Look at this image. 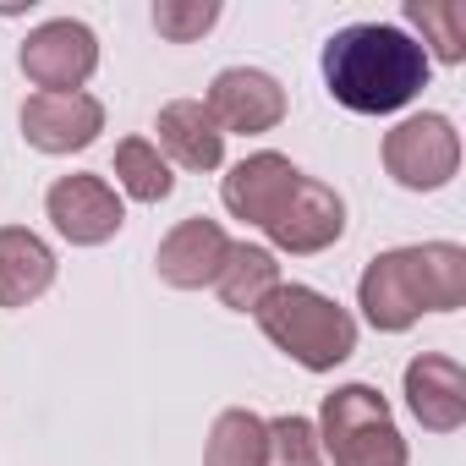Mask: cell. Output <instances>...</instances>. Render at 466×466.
I'll list each match as a JSON object with an SVG mask.
<instances>
[{"label": "cell", "mask_w": 466, "mask_h": 466, "mask_svg": "<svg viewBox=\"0 0 466 466\" xmlns=\"http://www.w3.org/2000/svg\"><path fill=\"white\" fill-rule=\"evenodd\" d=\"M324 83L357 116H390L428 88V50L390 23H351L324 45Z\"/></svg>", "instance_id": "1"}, {"label": "cell", "mask_w": 466, "mask_h": 466, "mask_svg": "<svg viewBox=\"0 0 466 466\" xmlns=\"http://www.w3.org/2000/svg\"><path fill=\"white\" fill-rule=\"evenodd\" d=\"M466 302V253L455 242L395 248L362 275V313L379 329H406L422 313H450Z\"/></svg>", "instance_id": "2"}, {"label": "cell", "mask_w": 466, "mask_h": 466, "mask_svg": "<svg viewBox=\"0 0 466 466\" xmlns=\"http://www.w3.org/2000/svg\"><path fill=\"white\" fill-rule=\"evenodd\" d=\"M253 319L264 324V335H269L286 357H297V362L313 368V373H329L335 362H346V357L357 351V324H351V313L335 308L329 297L308 291V286H275V291L258 302Z\"/></svg>", "instance_id": "3"}, {"label": "cell", "mask_w": 466, "mask_h": 466, "mask_svg": "<svg viewBox=\"0 0 466 466\" xmlns=\"http://www.w3.org/2000/svg\"><path fill=\"white\" fill-rule=\"evenodd\" d=\"M324 450L335 466H406V444L373 384H346L324 400Z\"/></svg>", "instance_id": "4"}, {"label": "cell", "mask_w": 466, "mask_h": 466, "mask_svg": "<svg viewBox=\"0 0 466 466\" xmlns=\"http://www.w3.org/2000/svg\"><path fill=\"white\" fill-rule=\"evenodd\" d=\"M94 66H99V39H94V28H83L72 17L34 28L23 45V72L39 94H83Z\"/></svg>", "instance_id": "5"}, {"label": "cell", "mask_w": 466, "mask_h": 466, "mask_svg": "<svg viewBox=\"0 0 466 466\" xmlns=\"http://www.w3.org/2000/svg\"><path fill=\"white\" fill-rule=\"evenodd\" d=\"M455 165H461V137L444 116H411L384 137V170L411 192L444 187Z\"/></svg>", "instance_id": "6"}, {"label": "cell", "mask_w": 466, "mask_h": 466, "mask_svg": "<svg viewBox=\"0 0 466 466\" xmlns=\"http://www.w3.org/2000/svg\"><path fill=\"white\" fill-rule=\"evenodd\" d=\"M45 208H50L56 230H61L66 242H77V248L110 242L116 230H121V219H127L121 214V198H116V187L105 176H61L50 187Z\"/></svg>", "instance_id": "7"}, {"label": "cell", "mask_w": 466, "mask_h": 466, "mask_svg": "<svg viewBox=\"0 0 466 466\" xmlns=\"http://www.w3.org/2000/svg\"><path fill=\"white\" fill-rule=\"evenodd\" d=\"M208 121L219 132H269L286 121V88L269 77V72H253V66H230L214 77L208 88Z\"/></svg>", "instance_id": "8"}, {"label": "cell", "mask_w": 466, "mask_h": 466, "mask_svg": "<svg viewBox=\"0 0 466 466\" xmlns=\"http://www.w3.org/2000/svg\"><path fill=\"white\" fill-rule=\"evenodd\" d=\"M264 230L275 237V248H286V253H324L340 230H346V203H340L335 187L302 176V181L291 187L286 208H280Z\"/></svg>", "instance_id": "9"}, {"label": "cell", "mask_w": 466, "mask_h": 466, "mask_svg": "<svg viewBox=\"0 0 466 466\" xmlns=\"http://www.w3.org/2000/svg\"><path fill=\"white\" fill-rule=\"evenodd\" d=\"M105 127V110L94 94H34L23 105V137L45 154H72L88 148Z\"/></svg>", "instance_id": "10"}, {"label": "cell", "mask_w": 466, "mask_h": 466, "mask_svg": "<svg viewBox=\"0 0 466 466\" xmlns=\"http://www.w3.org/2000/svg\"><path fill=\"white\" fill-rule=\"evenodd\" d=\"M230 258V237L214 225V219H181L170 237L159 242L154 264H159V280L165 286H181V291H198V286H214L219 269Z\"/></svg>", "instance_id": "11"}, {"label": "cell", "mask_w": 466, "mask_h": 466, "mask_svg": "<svg viewBox=\"0 0 466 466\" xmlns=\"http://www.w3.org/2000/svg\"><path fill=\"white\" fill-rule=\"evenodd\" d=\"M297 181H302V170L286 154H253L225 176V208L237 219H248V225H269L286 208Z\"/></svg>", "instance_id": "12"}, {"label": "cell", "mask_w": 466, "mask_h": 466, "mask_svg": "<svg viewBox=\"0 0 466 466\" xmlns=\"http://www.w3.org/2000/svg\"><path fill=\"white\" fill-rule=\"evenodd\" d=\"M406 400H411V411H417L422 428H433V433L461 428L466 422V373H461V362H450V357H417L406 368Z\"/></svg>", "instance_id": "13"}, {"label": "cell", "mask_w": 466, "mask_h": 466, "mask_svg": "<svg viewBox=\"0 0 466 466\" xmlns=\"http://www.w3.org/2000/svg\"><path fill=\"white\" fill-rule=\"evenodd\" d=\"M56 280V253L23 225L0 230V308H28Z\"/></svg>", "instance_id": "14"}, {"label": "cell", "mask_w": 466, "mask_h": 466, "mask_svg": "<svg viewBox=\"0 0 466 466\" xmlns=\"http://www.w3.org/2000/svg\"><path fill=\"white\" fill-rule=\"evenodd\" d=\"M154 132H159V148H165L176 165H187V170H214V165L225 159V132L208 121V110H203L198 99L165 105L159 121H154Z\"/></svg>", "instance_id": "15"}, {"label": "cell", "mask_w": 466, "mask_h": 466, "mask_svg": "<svg viewBox=\"0 0 466 466\" xmlns=\"http://www.w3.org/2000/svg\"><path fill=\"white\" fill-rule=\"evenodd\" d=\"M280 286V264L264 253V248H248V242H230V258L214 280L219 302L237 308V313H258V302Z\"/></svg>", "instance_id": "16"}, {"label": "cell", "mask_w": 466, "mask_h": 466, "mask_svg": "<svg viewBox=\"0 0 466 466\" xmlns=\"http://www.w3.org/2000/svg\"><path fill=\"white\" fill-rule=\"evenodd\" d=\"M203 466H269V422L253 411H219Z\"/></svg>", "instance_id": "17"}, {"label": "cell", "mask_w": 466, "mask_h": 466, "mask_svg": "<svg viewBox=\"0 0 466 466\" xmlns=\"http://www.w3.org/2000/svg\"><path fill=\"white\" fill-rule=\"evenodd\" d=\"M116 176H121V187H127L137 203H159V198H170V187H176L165 154H159L154 143H143V137H127V143L116 148Z\"/></svg>", "instance_id": "18"}, {"label": "cell", "mask_w": 466, "mask_h": 466, "mask_svg": "<svg viewBox=\"0 0 466 466\" xmlns=\"http://www.w3.org/2000/svg\"><path fill=\"white\" fill-rule=\"evenodd\" d=\"M406 17L422 28V45H433L439 61L466 56V6L461 0H406Z\"/></svg>", "instance_id": "19"}, {"label": "cell", "mask_w": 466, "mask_h": 466, "mask_svg": "<svg viewBox=\"0 0 466 466\" xmlns=\"http://www.w3.org/2000/svg\"><path fill=\"white\" fill-rule=\"evenodd\" d=\"M319 428L308 417H275L269 422V466H319Z\"/></svg>", "instance_id": "20"}, {"label": "cell", "mask_w": 466, "mask_h": 466, "mask_svg": "<svg viewBox=\"0 0 466 466\" xmlns=\"http://www.w3.org/2000/svg\"><path fill=\"white\" fill-rule=\"evenodd\" d=\"M214 17H219L214 0H192V6H176V0H165V6H154V28H159L165 39H176V45H187V39L208 34V28H214Z\"/></svg>", "instance_id": "21"}]
</instances>
